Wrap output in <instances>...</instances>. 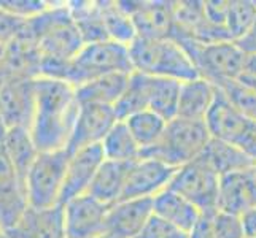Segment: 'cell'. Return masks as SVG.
Returning <instances> with one entry per match:
<instances>
[{
  "label": "cell",
  "instance_id": "1",
  "mask_svg": "<svg viewBox=\"0 0 256 238\" xmlns=\"http://www.w3.org/2000/svg\"><path fill=\"white\" fill-rule=\"evenodd\" d=\"M80 107L72 84L48 76L35 78V116L30 134L40 153L67 149Z\"/></svg>",
  "mask_w": 256,
  "mask_h": 238
},
{
  "label": "cell",
  "instance_id": "2",
  "mask_svg": "<svg viewBox=\"0 0 256 238\" xmlns=\"http://www.w3.org/2000/svg\"><path fill=\"white\" fill-rule=\"evenodd\" d=\"M134 72L130 62L129 46L118 41L88 43L78 54L64 64H48L40 70V76H48L72 84L75 89L94 78L110 73Z\"/></svg>",
  "mask_w": 256,
  "mask_h": 238
},
{
  "label": "cell",
  "instance_id": "3",
  "mask_svg": "<svg viewBox=\"0 0 256 238\" xmlns=\"http://www.w3.org/2000/svg\"><path fill=\"white\" fill-rule=\"evenodd\" d=\"M29 25L37 38L42 65L68 62L84 46V40L68 3L50 5L46 11L29 19Z\"/></svg>",
  "mask_w": 256,
  "mask_h": 238
},
{
  "label": "cell",
  "instance_id": "4",
  "mask_svg": "<svg viewBox=\"0 0 256 238\" xmlns=\"http://www.w3.org/2000/svg\"><path fill=\"white\" fill-rule=\"evenodd\" d=\"M130 62L134 72L150 76L170 78L184 83L199 78L192 60L174 40H152L137 37L129 45Z\"/></svg>",
  "mask_w": 256,
  "mask_h": 238
},
{
  "label": "cell",
  "instance_id": "5",
  "mask_svg": "<svg viewBox=\"0 0 256 238\" xmlns=\"http://www.w3.org/2000/svg\"><path fill=\"white\" fill-rule=\"evenodd\" d=\"M210 140L206 122L174 118L167 122L160 142L142 151L140 157H152L174 169H180L204 154Z\"/></svg>",
  "mask_w": 256,
  "mask_h": 238
},
{
  "label": "cell",
  "instance_id": "6",
  "mask_svg": "<svg viewBox=\"0 0 256 238\" xmlns=\"http://www.w3.org/2000/svg\"><path fill=\"white\" fill-rule=\"evenodd\" d=\"M186 51L200 78L218 86L244 75L246 54L236 41L200 45L191 40H174Z\"/></svg>",
  "mask_w": 256,
  "mask_h": 238
},
{
  "label": "cell",
  "instance_id": "7",
  "mask_svg": "<svg viewBox=\"0 0 256 238\" xmlns=\"http://www.w3.org/2000/svg\"><path fill=\"white\" fill-rule=\"evenodd\" d=\"M70 153L67 149L40 153L26 178V197L32 208L60 205Z\"/></svg>",
  "mask_w": 256,
  "mask_h": 238
},
{
  "label": "cell",
  "instance_id": "8",
  "mask_svg": "<svg viewBox=\"0 0 256 238\" xmlns=\"http://www.w3.org/2000/svg\"><path fill=\"white\" fill-rule=\"evenodd\" d=\"M220 176L202 154L194 161L176 169L169 189L178 192L196 205L202 213L216 211Z\"/></svg>",
  "mask_w": 256,
  "mask_h": 238
},
{
  "label": "cell",
  "instance_id": "9",
  "mask_svg": "<svg viewBox=\"0 0 256 238\" xmlns=\"http://www.w3.org/2000/svg\"><path fill=\"white\" fill-rule=\"evenodd\" d=\"M35 116V79L0 78V121L6 129L30 130Z\"/></svg>",
  "mask_w": 256,
  "mask_h": 238
},
{
  "label": "cell",
  "instance_id": "10",
  "mask_svg": "<svg viewBox=\"0 0 256 238\" xmlns=\"http://www.w3.org/2000/svg\"><path fill=\"white\" fill-rule=\"evenodd\" d=\"M176 169L152 157H140L130 164L121 200L154 199L169 188Z\"/></svg>",
  "mask_w": 256,
  "mask_h": 238
},
{
  "label": "cell",
  "instance_id": "11",
  "mask_svg": "<svg viewBox=\"0 0 256 238\" xmlns=\"http://www.w3.org/2000/svg\"><path fill=\"white\" fill-rule=\"evenodd\" d=\"M130 14L137 37L172 40L175 30V2H121Z\"/></svg>",
  "mask_w": 256,
  "mask_h": 238
},
{
  "label": "cell",
  "instance_id": "12",
  "mask_svg": "<svg viewBox=\"0 0 256 238\" xmlns=\"http://www.w3.org/2000/svg\"><path fill=\"white\" fill-rule=\"evenodd\" d=\"M110 205H105L90 194L64 204L66 238H92L105 234Z\"/></svg>",
  "mask_w": 256,
  "mask_h": 238
},
{
  "label": "cell",
  "instance_id": "13",
  "mask_svg": "<svg viewBox=\"0 0 256 238\" xmlns=\"http://www.w3.org/2000/svg\"><path fill=\"white\" fill-rule=\"evenodd\" d=\"M118 122L113 107L105 105H82L76 124L70 138L67 151L72 154L78 149L102 145L104 138Z\"/></svg>",
  "mask_w": 256,
  "mask_h": 238
},
{
  "label": "cell",
  "instance_id": "14",
  "mask_svg": "<svg viewBox=\"0 0 256 238\" xmlns=\"http://www.w3.org/2000/svg\"><path fill=\"white\" fill-rule=\"evenodd\" d=\"M153 215V199L120 200L108 208L105 232L116 238H138Z\"/></svg>",
  "mask_w": 256,
  "mask_h": 238
},
{
  "label": "cell",
  "instance_id": "15",
  "mask_svg": "<svg viewBox=\"0 0 256 238\" xmlns=\"http://www.w3.org/2000/svg\"><path fill=\"white\" fill-rule=\"evenodd\" d=\"M29 207L26 186L10 162L4 142L0 143V227L12 229Z\"/></svg>",
  "mask_w": 256,
  "mask_h": 238
},
{
  "label": "cell",
  "instance_id": "16",
  "mask_svg": "<svg viewBox=\"0 0 256 238\" xmlns=\"http://www.w3.org/2000/svg\"><path fill=\"white\" fill-rule=\"evenodd\" d=\"M105 161L102 145L88 146L70 154L60 205L88 194L99 167Z\"/></svg>",
  "mask_w": 256,
  "mask_h": 238
},
{
  "label": "cell",
  "instance_id": "17",
  "mask_svg": "<svg viewBox=\"0 0 256 238\" xmlns=\"http://www.w3.org/2000/svg\"><path fill=\"white\" fill-rule=\"evenodd\" d=\"M5 234L8 238H66L64 205L52 208L28 207L18 223Z\"/></svg>",
  "mask_w": 256,
  "mask_h": 238
},
{
  "label": "cell",
  "instance_id": "18",
  "mask_svg": "<svg viewBox=\"0 0 256 238\" xmlns=\"http://www.w3.org/2000/svg\"><path fill=\"white\" fill-rule=\"evenodd\" d=\"M204 122L210 137L214 140L239 145L254 121L242 114L218 89L215 102L212 105Z\"/></svg>",
  "mask_w": 256,
  "mask_h": 238
},
{
  "label": "cell",
  "instance_id": "19",
  "mask_svg": "<svg viewBox=\"0 0 256 238\" xmlns=\"http://www.w3.org/2000/svg\"><path fill=\"white\" fill-rule=\"evenodd\" d=\"M256 207V176L253 169L220 178L216 210L242 216Z\"/></svg>",
  "mask_w": 256,
  "mask_h": 238
},
{
  "label": "cell",
  "instance_id": "20",
  "mask_svg": "<svg viewBox=\"0 0 256 238\" xmlns=\"http://www.w3.org/2000/svg\"><path fill=\"white\" fill-rule=\"evenodd\" d=\"M216 94L218 87L200 76L182 83L176 118L204 122Z\"/></svg>",
  "mask_w": 256,
  "mask_h": 238
},
{
  "label": "cell",
  "instance_id": "21",
  "mask_svg": "<svg viewBox=\"0 0 256 238\" xmlns=\"http://www.w3.org/2000/svg\"><path fill=\"white\" fill-rule=\"evenodd\" d=\"M130 164L132 162H116L105 159L97 170L88 194L105 205H113L120 202L124 192Z\"/></svg>",
  "mask_w": 256,
  "mask_h": 238
},
{
  "label": "cell",
  "instance_id": "22",
  "mask_svg": "<svg viewBox=\"0 0 256 238\" xmlns=\"http://www.w3.org/2000/svg\"><path fill=\"white\" fill-rule=\"evenodd\" d=\"M153 211L154 216L176 226L188 234L192 231V227L196 226L202 215V211L196 205H192L188 199H184L178 192L169 188L153 199Z\"/></svg>",
  "mask_w": 256,
  "mask_h": 238
},
{
  "label": "cell",
  "instance_id": "23",
  "mask_svg": "<svg viewBox=\"0 0 256 238\" xmlns=\"http://www.w3.org/2000/svg\"><path fill=\"white\" fill-rule=\"evenodd\" d=\"M129 81L128 73H110L94 78L76 87V99L80 105H105L114 107L124 92Z\"/></svg>",
  "mask_w": 256,
  "mask_h": 238
},
{
  "label": "cell",
  "instance_id": "24",
  "mask_svg": "<svg viewBox=\"0 0 256 238\" xmlns=\"http://www.w3.org/2000/svg\"><path fill=\"white\" fill-rule=\"evenodd\" d=\"M4 148L10 162L14 167L18 176H20L22 183H26V178H28L34 162L37 161V157L40 154V151L34 143L30 130L26 127L6 129V134L4 138Z\"/></svg>",
  "mask_w": 256,
  "mask_h": 238
},
{
  "label": "cell",
  "instance_id": "25",
  "mask_svg": "<svg viewBox=\"0 0 256 238\" xmlns=\"http://www.w3.org/2000/svg\"><path fill=\"white\" fill-rule=\"evenodd\" d=\"M204 157L220 176L252 170L256 164L240 146L214 138L204 151Z\"/></svg>",
  "mask_w": 256,
  "mask_h": 238
},
{
  "label": "cell",
  "instance_id": "26",
  "mask_svg": "<svg viewBox=\"0 0 256 238\" xmlns=\"http://www.w3.org/2000/svg\"><path fill=\"white\" fill-rule=\"evenodd\" d=\"M182 83L170 78L148 75V110L160 114L166 121L176 118Z\"/></svg>",
  "mask_w": 256,
  "mask_h": 238
},
{
  "label": "cell",
  "instance_id": "27",
  "mask_svg": "<svg viewBox=\"0 0 256 238\" xmlns=\"http://www.w3.org/2000/svg\"><path fill=\"white\" fill-rule=\"evenodd\" d=\"M107 37L112 41L130 45L137 38V32L130 14L121 2H97Z\"/></svg>",
  "mask_w": 256,
  "mask_h": 238
},
{
  "label": "cell",
  "instance_id": "28",
  "mask_svg": "<svg viewBox=\"0 0 256 238\" xmlns=\"http://www.w3.org/2000/svg\"><path fill=\"white\" fill-rule=\"evenodd\" d=\"M105 159L116 162H134L142 156V148L138 146L136 138L124 121H118L102 142Z\"/></svg>",
  "mask_w": 256,
  "mask_h": 238
},
{
  "label": "cell",
  "instance_id": "29",
  "mask_svg": "<svg viewBox=\"0 0 256 238\" xmlns=\"http://www.w3.org/2000/svg\"><path fill=\"white\" fill-rule=\"evenodd\" d=\"M113 108L118 121H124L140 111L148 110V75L132 72L124 92Z\"/></svg>",
  "mask_w": 256,
  "mask_h": 238
},
{
  "label": "cell",
  "instance_id": "30",
  "mask_svg": "<svg viewBox=\"0 0 256 238\" xmlns=\"http://www.w3.org/2000/svg\"><path fill=\"white\" fill-rule=\"evenodd\" d=\"M124 122L138 146L142 148V151H145V149L154 146L160 142L169 121H166L152 110H145L124 119Z\"/></svg>",
  "mask_w": 256,
  "mask_h": 238
},
{
  "label": "cell",
  "instance_id": "31",
  "mask_svg": "<svg viewBox=\"0 0 256 238\" xmlns=\"http://www.w3.org/2000/svg\"><path fill=\"white\" fill-rule=\"evenodd\" d=\"M256 22V2L254 0H231L226 30L232 41L242 40L248 35Z\"/></svg>",
  "mask_w": 256,
  "mask_h": 238
},
{
  "label": "cell",
  "instance_id": "32",
  "mask_svg": "<svg viewBox=\"0 0 256 238\" xmlns=\"http://www.w3.org/2000/svg\"><path fill=\"white\" fill-rule=\"evenodd\" d=\"M216 87L242 114L252 121H256V91L248 83L239 78L220 83Z\"/></svg>",
  "mask_w": 256,
  "mask_h": 238
},
{
  "label": "cell",
  "instance_id": "33",
  "mask_svg": "<svg viewBox=\"0 0 256 238\" xmlns=\"http://www.w3.org/2000/svg\"><path fill=\"white\" fill-rule=\"evenodd\" d=\"M51 3L38 0H0V8L20 19L29 21L32 17L46 11Z\"/></svg>",
  "mask_w": 256,
  "mask_h": 238
},
{
  "label": "cell",
  "instance_id": "34",
  "mask_svg": "<svg viewBox=\"0 0 256 238\" xmlns=\"http://www.w3.org/2000/svg\"><path fill=\"white\" fill-rule=\"evenodd\" d=\"M214 227L216 238H245L240 216L216 210L214 213Z\"/></svg>",
  "mask_w": 256,
  "mask_h": 238
},
{
  "label": "cell",
  "instance_id": "35",
  "mask_svg": "<svg viewBox=\"0 0 256 238\" xmlns=\"http://www.w3.org/2000/svg\"><path fill=\"white\" fill-rule=\"evenodd\" d=\"M138 238H190V234L153 215Z\"/></svg>",
  "mask_w": 256,
  "mask_h": 238
},
{
  "label": "cell",
  "instance_id": "36",
  "mask_svg": "<svg viewBox=\"0 0 256 238\" xmlns=\"http://www.w3.org/2000/svg\"><path fill=\"white\" fill-rule=\"evenodd\" d=\"M24 19H20L10 13L4 11L0 8V45L2 46H8L13 41V38L16 37L18 33L21 32V29L26 25Z\"/></svg>",
  "mask_w": 256,
  "mask_h": 238
},
{
  "label": "cell",
  "instance_id": "37",
  "mask_svg": "<svg viewBox=\"0 0 256 238\" xmlns=\"http://www.w3.org/2000/svg\"><path fill=\"white\" fill-rule=\"evenodd\" d=\"M229 8H231V0H207L204 2L206 17L210 24L220 29H226Z\"/></svg>",
  "mask_w": 256,
  "mask_h": 238
},
{
  "label": "cell",
  "instance_id": "38",
  "mask_svg": "<svg viewBox=\"0 0 256 238\" xmlns=\"http://www.w3.org/2000/svg\"><path fill=\"white\" fill-rule=\"evenodd\" d=\"M214 213L215 211H207V213L200 215L199 221L190 232V238H216L214 227Z\"/></svg>",
  "mask_w": 256,
  "mask_h": 238
},
{
  "label": "cell",
  "instance_id": "39",
  "mask_svg": "<svg viewBox=\"0 0 256 238\" xmlns=\"http://www.w3.org/2000/svg\"><path fill=\"white\" fill-rule=\"evenodd\" d=\"M237 146H240L244 151L256 162V121L252 124V127L248 129V132H246L245 137L240 140V143Z\"/></svg>",
  "mask_w": 256,
  "mask_h": 238
},
{
  "label": "cell",
  "instance_id": "40",
  "mask_svg": "<svg viewBox=\"0 0 256 238\" xmlns=\"http://www.w3.org/2000/svg\"><path fill=\"white\" fill-rule=\"evenodd\" d=\"M240 219L244 224L245 238H256V207L245 211L240 216Z\"/></svg>",
  "mask_w": 256,
  "mask_h": 238
},
{
  "label": "cell",
  "instance_id": "41",
  "mask_svg": "<svg viewBox=\"0 0 256 238\" xmlns=\"http://www.w3.org/2000/svg\"><path fill=\"white\" fill-rule=\"evenodd\" d=\"M246 78L256 79V54H246L245 67H244V75Z\"/></svg>",
  "mask_w": 256,
  "mask_h": 238
},
{
  "label": "cell",
  "instance_id": "42",
  "mask_svg": "<svg viewBox=\"0 0 256 238\" xmlns=\"http://www.w3.org/2000/svg\"><path fill=\"white\" fill-rule=\"evenodd\" d=\"M242 79H244V81H246V83H248L252 87H253V89L256 91V79H252V78H246V76H240Z\"/></svg>",
  "mask_w": 256,
  "mask_h": 238
},
{
  "label": "cell",
  "instance_id": "43",
  "mask_svg": "<svg viewBox=\"0 0 256 238\" xmlns=\"http://www.w3.org/2000/svg\"><path fill=\"white\" fill-rule=\"evenodd\" d=\"M5 46L0 45V68H2V64H4V59H5Z\"/></svg>",
  "mask_w": 256,
  "mask_h": 238
},
{
  "label": "cell",
  "instance_id": "44",
  "mask_svg": "<svg viewBox=\"0 0 256 238\" xmlns=\"http://www.w3.org/2000/svg\"><path fill=\"white\" fill-rule=\"evenodd\" d=\"M92 238H116V237H113V235H110V234H100V235H96V237H92Z\"/></svg>",
  "mask_w": 256,
  "mask_h": 238
},
{
  "label": "cell",
  "instance_id": "45",
  "mask_svg": "<svg viewBox=\"0 0 256 238\" xmlns=\"http://www.w3.org/2000/svg\"><path fill=\"white\" fill-rule=\"evenodd\" d=\"M0 238H8V237H6V234H5L4 231H0Z\"/></svg>",
  "mask_w": 256,
  "mask_h": 238
},
{
  "label": "cell",
  "instance_id": "46",
  "mask_svg": "<svg viewBox=\"0 0 256 238\" xmlns=\"http://www.w3.org/2000/svg\"><path fill=\"white\" fill-rule=\"evenodd\" d=\"M253 172H254V176H256V164H254V167H253Z\"/></svg>",
  "mask_w": 256,
  "mask_h": 238
},
{
  "label": "cell",
  "instance_id": "47",
  "mask_svg": "<svg viewBox=\"0 0 256 238\" xmlns=\"http://www.w3.org/2000/svg\"><path fill=\"white\" fill-rule=\"evenodd\" d=\"M0 231H4V229H2V227H0Z\"/></svg>",
  "mask_w": 256,
  "mask_h": 238
}]
</instances>
